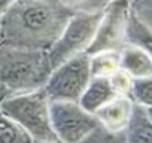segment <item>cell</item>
Here are the masks:
<instances>
[{
  "label": "cell",
  "mask_w": 152,
  "mask_h": 143,
  "mask_svg": "<svg viewBox=\"0 0 152 143\" xmlns=\"http://www.w3.org/2000/svg\"><path fill=\"white\" fill-rule=\"evenodd\" d=\"M8 11V36L15 48L35 51L51 48L74 15L60 0H18Z\"/></svg>",
  "instance_id": "6da1fadb"
},
{
  "label": "cell",
  "mask_w": 152,
  "mask_h": 143,
  "mask_svg": "<svg viewBox=\"0 0 152 143\" xmlns=\"http://www.w3.org/2000/svg\"><path fill=\"white\" fill-rule=\"evenodd\" d=\"M50 72L44 51L14 47L0 54V88L9 96L42 89Z\"/></svg>",
  "instance_id": "7a4b0ae2"
},
{
  "label": "cell",
  "mask_w": 152,
  "mask_h": 143,
  "mask_svg": "<svg viewBox=\"0 0 152 143\" xmlns=\"http://www.w3.org/2000/svg\"><path fill=\"white\" fill-rule=\"evenodd\" d=\"M0 110L23 127L36 143L57 142L50 120V99L44 88L5 98Z\"/></svg>",
  "instance_id": "3957f363"
},
{
  "label": "cell",
  "mask_w": 152,
  "mask_h": 143,
  "mask_svg": "<svg viewBox=\"0 0 152 143\" xmlns=\"http://www.w3.org/2000/svg\"><path fill=\"white\" fill-rule=\"evenodd\" d=\"M102 18V11L99 12H78L74 14L65 30L50 48L47 57L50 69H56L71 57L86 53L91 42L95 38L98 26Z\"/></svg>",
  "instance_id": "277c9868"
},
{
  "label": "cell",
  "mask_w": 152,
  "mask_h": 143,
  "mask_svg": "<svg viewBox=\"0 0 152 143\" xmlns=\"http://www.w3.org/2000/svg\"><path fill=\"white\" fill-rule=\"evenodd\" d=\"M91 78V56L80 53L50 72L44 90L50 101L78 103Z\"/></svg>",
  "instance_id": "5b68a950"
},
{
  "label": "cell",
  "mask_w": 152,
  "mask_h": 143,
  "mask_svg": "<svg viewBox=\"0 0 152 143\" xmlns=\"http://www.w3.org/2000/svg\"><path fill=\"white\" fill-rule=\"evenodd\" d=\"M51 128L60 143H81L98 127V119L72 101H50Z\"/></svg>",
  "instance_id": "8992f818"
},
{
  "label": "cell",
  "mask_w": 152,
  "mask_h": 143,
  "mask_svg": "<svg viewBox=\"0 0 152 143\" xmlns=\"http://www.w3.org/2000/svg\"><path fill=\"white\" fill-rule=\"evenodd\" d=\"M129 14L131 0H112L102 11L101 23L86 53L92 56L102 51H121L126 44Z\"/></svg>",
  "instance_id": "52a82bcc"
},
{
  "label": "cell",
  "mask_w": 152,
  "mask_h": 143,
  "mask_svg": "<svg viewBox=\"0 0 152 143\" xmlns=\"http://www.w3.org/2000/svg\"><path fill=\"white\" fill-rule=\"evenodd\" d=\"M134 101L128 95H118L95 113L99 125L110 133H124L133 115Z\"/></svg>",
  "instance_id": "ba28073f"
},
{
  "label": "cell",
  "mask_w": 152,
  "mask_h": 143,
  "mask_svg": "<svg viewBox=\"0 0 152 143\" xmlns=\"http://www.w3.org/2000/svg\"><path fill=\"white\" fill-rule=\"evenodd\" d=\"M116 96L118 92L113 88L110 77H92L84 92L81 93L78 104L83 110L95 116V113L99 109H102Z\"/></svg>",
  "instance_id": "9c48e42d"
},
{
  "label": "cell",
  "mask_w": 152,
  "mask_h": 143,
  "mask_svg": "<svg viewBox=\"0 0 152 143\" xmlns=\"http://www.w3.org/2000/svg\"><path fill=\"white\" fill-rule=\"evenodd\" d=\"M119 69L133 80L152 77V59L142 48L125 44L119 51Z\"/></svg>",
  "instance_id": "30bf717a"
},
{
  "label": "cell",
  "mask_w": 152,
  "mask_h": 143,
  "mask_svg": "<svg viewBox=\"0 0 152 143\" xmlns=\"http://www.w3.org/2000/svg\"><path fill=\"white\" fill-rule=\"evenodd\" d=\"M124 134L125 143H152V122L149 120L145 107L134 103L131 119Z\"/></svg>",
  "instance_id": "8fae6325"
},
{
  "label": "cell",
  "mask_w": 152,
  "mask_h": 143,
  "mask_svg": "<svg viewBox=\"0 0 152 143\" xmlns=\"http://www.w3.org/2000/svg\"><path fill=\"white\" fill-rule=\"evenodd\" d=\"M126 44H133L142 48L152 59V30L134 15L133 9L129 14L128 27H126Z\"/></svg>",
  "instance_id": "7c38bea8"
},
{
  "label": "cell",
  "mask_w": 152,
  "mask_h": 143,
  "mask_svg": "<svg viewBox=\"0 0 152 143\" xmlns=\"http://www.w3.org/2000/svg\"><path fill=\"white\" fill-rule=\"evenodd\" d=\"M0 143H35L30 134L0 110Z\"/></svg>",
  "instance_id": "4fadbf2b"
},
{
  "label": "cell",
  "mask_w": 152,
  "mask_h": 143,
  "mask_svg": "<svg viewBox=\"0 0 152 143\" xmlns=\"http://www.w3.org/2000/svg\"><path fill=\"white\" fill-rule=\"evenodd\" d=\"M119 71V51H102L91 56L92 77H112Z\"/></svg>",
  "instance_id": "5bb4252c"
},
{
  "label": "cell",
  "mask_w": 152,
  "mask_h": 143,
  "mask_svg": "<svg viewBox=\"0 0 152 143\" xmlns=\"http://www.w3.org/2000/svg\"><path fill=\"white\" fill-rule=\"evenodd\" d=\"M129 96L136 104L142 107H152V77L133 80V88Z\"/></svg>",
  "instance_id": "9a60e30c"
},
{
  "label": "cell",
  "mask_w": 152,
  "mask_h": 143,
  "mask_svg": "<svg viewBox=\"0 0 152 143\" xmlns=\"http://www.w3.org/2000/svg\"><path fill=\"white\" fill-rule=\"evenodd\" d=\"M81 143H125V134L124 133H110L99 125Z\"/></svg>",
  "instance_id": "2e32d148"
},
{
  "label": "cell",
  "mask_w": 152,
  "mask_h": 143,
  "mask_svg": "<svg viewBox=\"0 0 152 143\" xmlns=\"http://www.w3.org/2000/svg\"><path fill=\"white\" fill-rule=\"evenodd\" d=\"M131 9L140 21L152 30V0H131Z\"/></svg>",
  "instance_id": "e0dca14e"
},
{
  "label": "cell",
  "mask_w": 152,
  "mask_h": 143,
  "mask_svg": "<svg viewBox=\"0 0 152 143\" xmlns=\"http://www.w3.org/2000/svg\"><path fill=\"white\" fill-rule=\"evenodd\" d=\"M112 80V83H113V88L115 90L118 92V95H128L131 93V88H133V78L131 77H128L125 72H122L121 69L113 74L110 77Z\"/></svg>",
  "instance_id": "ac0fdd59"
},
{
  "label": "cell",
  "mask_w": 152,
  "mask_h": 143,
  "mask_svg": "<svg viewBox=\"0 0 152 143\" xmlns=\"http://www.w3.org/2000/svg\"><path fill=\"white\" fill-rule=\"evenodd\" d=\"M145 112H146V115H148L149 120L152 122V107H145Z\"/></svg>",
  "instance_id": "d6986e66"
},
{
  "label": "cell",
  "mask_w": 152,
  "mask_h": 143,
  "mask_svg": "<svg viewBox=\"0 0 152 143\" xmlns=\"http://www.w3.org/2000/svg\"><path fill=\"white\" fill-rule=\"evenodd\" d=\"M9 2H11V0H0V11H2L3 8H6L9 5Z\"/></svg>",
  "instance_id": "ffe728a7"
}]
</instances>
